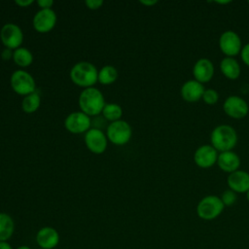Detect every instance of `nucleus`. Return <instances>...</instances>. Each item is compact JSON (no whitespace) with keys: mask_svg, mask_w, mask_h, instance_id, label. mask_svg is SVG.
Listing matches in <instances>:
<instances>
[{"mask_svg":"<svg viewBox=\"0 0 249 249\" xmlns=\"http://www.w3.org/2000/svg\"><path fill=\"white\" fill-rule=\"evenodd\" d=\"M237 139L236 130L225 124H218L210 133V145L219 153L231 151L235 147Z\"/></svg>","mask_w":249,"mask_h":249,"instance_id":"obj_1","label":"nucleus"},{"mask_svg":"<svg viewBox=\"0 0 249 249\" xmlns=\"http://www.w3.org/2000/svg\"><path fill=\"white\" fill-rule=\"evenodd\" d=\"M80 111L84 112L88 116H96L102 113V110L106 104L103 93L95 87L84 89L78 99Z\"/></svg>","mask_w":249,"mask_h":249,"instance_id":"obj_2","label":"nucleus"},{"mask_svg":"<svg viewBox=\"0 0 249 249\" xmlns=\"http://www.w3.org/2000/svg\"><path fill=\"white\" fill-rule=\"evenodd\" d=\"M69 76L76 86L88 89L97 83L98 70L95 65L89 61H79L72 66Z\"/></svg>","mask_w":249,"mask_h":249,"instance_id":"obj_3","label":"nucleus"},{"mask_svg":"<svg viewBox=\"0 0 249 249\" xmlns=\"http://www.w3.org/2000/svg\"><path fill=\"white\" fill-rule=\"evenodd\" d=\"M225 205L221 198L215 195H208L202 197L196 206V213L202 220H213L224 210Z\"/></svg>","mask_w":249,"mask_h":249,"instance_id":"obj_4","label":"nucleus"},{"mask_svg":"<svg viewBox=\"0 0 249 249\" xmlns=\"http://www.w3.org/2000/svg\"><path fill=\"white\" fill-rule=\"evenodd\" d=\"M105 133L108 141L114 145L122 146L129 142L132 135V128L126 121L119 120L110 123Z\"/></svg>","mask_w":249,"mask_h":249,"instance_id":"obj_5","label":"nucleus"},{"mask_svg":"<svg viewBox=\"0 0 249 249\" xmlns=\"http://www.w3.org/2000/svg\"><path fill=\"white\" fill-rule=\"evenodd\" d=\"M12 89L22 96L36 91V83L33 76L25 70L18 69L12 73L10 78Z\"/></svg>","mask_w":249,"mask_h":249,"instance_id":"obj_6","label":"nucleus"},{"mask_svg":"<svg viewBox=\"0 0 249 249\" xmlns=\"http://www.w3.org/2000/svg\"><path fill=\"white\" fill-rule=\"evenodd\" d=\"M0 40L5 48L15 51L21 47L23 42V32L18 24L7 22L0 30Z\"/></svg>","mask_w":249,"mask_h":249,"instance_id":"obj_7","label":"nucleus"},{"mask_svg":"<svg viewBox=\"0 0 249 249\" xmlns=\"http://www.w3.org/2000/svg\"><path fill=\"white\" fill-rule=\"evenodd\" d=\"M219 48L226 56L234 57L242 49L241 38L235 31L226 30L220 35Z\"/></svg>","mask_w":249,"mask_h":249,"instance_id":"obj_8","label":"nucleus"},{"mask_svg":"<svg viewBox=\"0 0 249 249\" xmlns=\"http://www.w3.org/2000/svg\"><path fill=\"white\" fill-rule=\"evenodd\" d=\"M90 117L82 111L70 113L64 120L65 128L73 134L86 133L90 128Z\"/></svg>","mask_w":249,"mask_h":249,"instance_id":"obj_9","label":"nucleus"},{"mask_svg":"<svg viewBox=\"0 0 249 249\" xmlns=\"http://www.w3.org/2000/svg\"><path fill=\"white\" fill-rule=\"evenodd\" d=\"M223 110L229 117L238 120L247 116L249 105L243 97L230 95L223 102Z\"/></svg>","mask_w":249,"mask_h":249,"instance_id":"obj_10","label":"nucleus"},{"mask_svg":"<svg viewBox=\"0 0 249 249\" xmlns=\"http://www.w3.org/2000/svg\"><path fill=\"white\" fill-rule=\"evenodd\" d=\"M57 17L53 9H40L33 17L32 24L39 33H48L56 24Z\"/></svg>","mask_w":249,"mask_h":249,"instance_id":"obj_11","label":"nucleus"},{"mask_svg":"<svg viewBox=\"0 0 249 249\" xmlns=\"http://www.w3.org/2000/svg\"><path fill=\"white\" fill-rule=\"evenodd\" d=\"M85 144L89 151L93 154H102L105 152L108 144V139L106 133L99 128H89L85 133Z\"/></svg>","mask_w":249,"mask_h":249,"instance_id":"obj_12","label":"nucleus"},{"mask_svg":"<svg viewBox=\"0 0 249 249\" xmlns=\"http://www.w3.org/2000/svg\"><path fill=\"white\" fill-rule=\"evenodd\" d=\"M218 151L210 144H203L194 153V161L200 168H209L217 163Z\"/></svg>","mask_w":249,"mask_h":249,"instance_id":"obj_13","label":"nucleus"},{"mask_svg":"<svg viewBox=\"0 0 249 249\" xmlns=\"http://www.w3.org/2000/svg\"><path fill=\"white\" fill-rule=\"evenodd\" d=\"M214 64L207 57L198 58L193 66L194 79L201 84L209 82L214 75Z\"/></svg>","mask_w":249,"mask_h":249,"instance_id":"obj_14","label":"nucleus"},{"mask_svg":"<svg viewBox=\"0 0 249 249\" xmlns=\"http://www.w3.org/2000/svg\"><path fill=\"white\" fill-rule=\"evenodd\" d=\"M205 88L203 84L199 83L195 79L186 81L180 89V93L182 98L190 103H194L202 98Z\"/></svg>","mask_w":249,"mask_h":249,"instance_id":"obj_15","label":"nucleus"},{"mask_svg":"<svg viewBox=\"0 0 249 249\" xmlns=\"http://www.w3.org/2000/svg\"><path fill=\"white\" fill-rule=\"evenodd\" d=\"M227 183L229 189L237 193H246L249 190V172L237 169L229 174Z\"/></svg>","mask_w":249,"mask_h":249,"instance_id":"obj_16","label":"nucleus"},{"mask_svg":"<svg viewBox=\"0 0 249 249\" xmlns=\"http://www.w3.org/2000/svg\"><path fill=\"white\" fill-rule=\"evenodd\" d=\"M36 242L42 249H53L56 247L59 242V234L55 229L44 227L38 231Z\"/></svg>","mask_w":249,"mask_h":249,"instance_id":"obj_17","label":"nucleus"},{"mask_svg":"<svg viewBox=\"0 0 249 249\" xmlns=\"http://www.w3.org/2000/svg\"><path fill=\"white\" fill-rule=\"evenodd\" d=\"M217 164L221 170L230 174V173L239 169L240 158L232 150L222 152V153H219V155H218Z\"/></svg>","mask_w":249,"mask_h":249,"instance_id":"obj_18","label":"nucleus"},{"mask_svg":"<svg viewBox=\"0 0 249 249\" xmlns=\"http://www.w3.org/2000/svg\"><path fill=\"white\" fill-rule=\"evenodd\" d=\"M220 70L230 80H236L241 73L239 62L231 56H225L220 62Z\"/></svg>","mask_w":249,"mask_h":249,"instance_id":"obj_19","label":"nucleus"},{"mask_svg":"<svg viewBox=\"0 0 249 249\" xmlns=\"http://www.w3.org/2000/svg\"><path fill=\"white\" fill-rule=\"evenodd\" d=\"M15 231V222L13 218L4 212H0V242L8 241Z\"/></svg>","mask_w":249,"mask_h":249,"instance_id":"obj_20","label":"nucleus"},{"mask_svg":"<svg viewBox=\"0 0 249 249\" xmlns=\"http://www.w3.org/2000/svg\"><path fill=\"white\" fill-rule=\"evenodd\" d=\"M33 59H34V57H33L32 53L26 48L19 47L13 52L14 62L21 68H25V67H28L29 65H31L33 62Z\"/></svg>","mask_w":249,"mask_h":249,"instance_id":"obj_21","label":"nucleus"},{"mask_svg":"<svg viewBox=\"0 0 249 249\" xmlns=\"http://www.w3.org/2000/svg\"><path fill=\"white\" fill-rule=\"evenodd\" d=\"M119 73L115 66L105 65L98 70L97 82L102 85H111L118 79Z\"/></svg>","mask_w":249,"mask_h":249,"instance_id":"obj_22","label":"nucleus"},{"mask_svg":"<svg viewBox=\"0 0 249 249\" xmlns=\"http://www.w3.org/2000/svg\"><path fill=\"white\" fill-rule=\"evenodd\" d=\"M41 105V96L37 91H34L26 96H23L21 101V109L24 113L31 114L36 112Z\"/></svg>","mask_w":249,"mask_h":249,"instance_id":"obj_23","label":"nucleus"},{"mask_svg":"<svg viewBox=\"0 0 249 249\" xmlns=\"http://www.w3.org/2000/svg\"><path fill=\"white\" fill-rule=\"evenodd\" d=\"M102 115L106 120L110 121L111 123L116 122L122 120L123 108L117 103H106L102 110Z\"/></svg>","mask_w":249,"mask_h":249,"instance_id":"obj_24","label":"nucleus"},{"mask_svg":"<svg viewBox=\"0 0 249 249\" xmlns=\"http://www.w3.org/2000/svg\"><path fill=\"white\" fill-rule=\"evenodd\" d=\"M201 99L207 105H214L219 100V92L214 89H205Z\"/></svg>","mask_w":249,"mask_h":249,"instance_id":"obj_25","label":"nucleus"},{"mask_svg":"<svg viewBox=\"0 0 249 249\" xmlns=\"http://www.w3.org/2000/svg\"><path fill=\"white\" fill-rule=\"evenodd\" d=\"M220 198L225 206H231L232 204L235 203L237 199V196L235 192H233L231 189H228L222 193V196Z\"/></svg>","mask_w":249,"mask_h":249,"instance_id":"obj_26","label":"nucleus"},{"mask_svg":"<svg viewBox=\"0 0 249 249\" xmlns=\"http://www.w3.org/2000/svg\"><path fill=\"white\" fill-rule=\"evenodd\" d=\"M240 56L243 63L249 66V43L242 46V49L240 51Z\"/></svg>","mask_w":249,"mask_h":249,"instance_id":"obj_27","label":"nucleus"},{"mask_svg":"<svg viewBox=\"0 0 249 249\" xmlns=\"http://www.w3.org/2000/svg\"><path fill=\"white\" fill-rule=\"evenodd\" d=\"M103 3L104 2L102 0H86L85 1L87 8L89 10H98L99 8H101Z\"/></svg>","mask_w":249,"mask_h":249,"instance_id":"obj_28","label":"nucleus"},{"mask_svg":"<svg viewBox=\"0 0 249 249\" xmlns=\"http://www.w3.org/2000/svg\"><path fill=\"white\" fill-rule=\"evenodd\" d=\"M36 3L40 9H52L54 2L53 0H38Z\"/></svg>","mask_w":249,"mask_h":249,"instance_id":"obj_29","label":"nucleus"},{"mask_svg":"<svg viewBox=\"0 0 249 249\" xmlns=\"http://www.w3.org/2000/svg\"><path fill=\"white\" fill-rule=\"evenodd\" d=\"M13 50H10V49H7L5 48L2 53H1V57L3 60H10L11 58H13Z\"/></svg>","mask_w":249,"mask_h":249,"instance_id":"obj_30","label":"nucleus"},{"mask_svg":"<svg viewBox=\"0 0 249 249\" xmlns=\"http://www.w3.org/2000/svg\"><path fill=\"white\" fill-rule=\"evenodd\" d=\"M15 3L21 8H26V7H29L30 5H32L34 3V1L33 0H16Z\"/></svg>","mask_w":249,"mask_h":249,"instance_id":"obj_31","label":"nucleus"},{"mask_svg":"<svg viewBox=\"0 0 249 249\" xmlns=\"http://www.w3.org/2000/svg\"><path fill=\"white\" fill-rule=\"evenodd\" d=\"M140 3H141L142 5H144V6L150 7V6L156 5V4L158 3V1H157V0H140Z\"/></svg>","mask_w":249,"mask_h":249,"instance_id":"obj_32","label":"nucleus"},{"mask_svg":"<svg viewBox=\"0 0 249 249\" xmlns=\"http://www.w3.org/2000/svg\"><path fill=\"white\" fill-rule=\"evenodd\" d=\"M0 249H13L8 241L0 242Z\"/></svg>","mask_w":249,"mask_h":249,"instance_id":"obj_33","label":"nucleus"},{"mask_svg":"<svg viewBox=\"0 0 249 249\" xmlns=\"http://www.w3.org/2000/svg\"><path fill=\"white\" fill-rule=\"evenodd\" d=\"M216 4H221V5H226V4H229L231 3V0H218V1H214Z\"/></svg>","mask_w":249,"mask_h":249,"instance_id":"obj_34","label":"nucleus"},{"mask_svg":"<svg viewBox=\"0 0 249 249\" xmlns=\"http://www.w3.org/2000/svg\"><path fill=\"white\" fill-rule=\"evenodd\" d=\"M17 249H31V248H30V247H28V246H26V245H22V246L18 247Z\"/></svg>","mask_w":249,"mask_h":249,"instance_id":"obj_35","label":"nucleus"},{"mask_svg":"<svg viewBox=\"0 0 249 249\" xmlns=\"http://www.w3.org/2000/svg\"><path fill=\"white\" fill-rule=\"evenodd\" d=\"M245 194H246V198H247V200L249 201V190H248Z\"/></svg>","mask_w":249,"mask_h":249,"instance_id":"obj_36","label":"nucleus"},{"mask_svg":"<svg viewBox=\"0 0 249 249\" xmlns=\"http://www.w3.org/2000/svg\"><path fill=\"white\" fill-rule=\"evenodd\" d=\"M247 3H248V4H249V0H248V1H247Z\"/></svg>","mask_w":249,"mask_h":249,"instance_id":"obj_37","label":"nucleus"}]
</instances>
